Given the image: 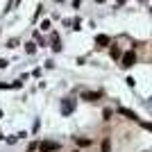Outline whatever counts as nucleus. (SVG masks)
<instances>
[{
  "label": "nucleus",
  "instance_id": "f257e3e1",
  "mask_svg": "<svg viewBox=\"0 0 152 152\" xmlns=\"http://www.w3.org/2000/svg\"><path fill=\"white\" fill-rule=\"evenodd\" d=\"M39 150H41V152H57L59 143H57V141H43V143H39Z\"/></svg>",
  "mask_w": 152,
  "mask_h": 152
},
{
  "label": "nucleus",
  "instance_id": "f03ea898",
  "mask_svg": "<svg viewBox=\"0 0 152 152\" xmlns=\"http://www.w3.org/2000/svg\"><path fill=\"white\" fill-rule=\"evenodd\" d=\"M121 61H123V66H125V68H129V66H134V64H136V55H134V50L125 52Z\"/></svg>",
  "mask_w": 152,
  "mask_h": 152
},
{
  "label": "nucleus",
  "instance_id": "7ed1b4c3",
  "mask_svg": "<svg viewBox=\"0 0 152 152\" xmlns=\"http://www.w3.org/2000/svg\"><path fill=\"white\" fill-rule=\"evenodd\" d=\"M95 43H98V48H104V45L109 43V37H107V34H100V37L95 39Z\"/></svg>",
  "mask_w": 152,
  "mask_h": 152
},
{
  "label": "nucleus",
  "instance_id": "20e7f679",
  "mask_svg": "<svg viewBox=\"0 0 152 152\" xmlns=\"http://www.w3.org/2000/svg\"><path fill=\"white\" fill-rule=\"evenodd\" d=\"M73 107H75V104H73L70 100H66V102H64V107H61V114H70V111H73Z\"/></svg>",
  "mask_w": 152,
  "mask_h": 152
},
{
  "label": "nucleus",
  "instance_id": "39448f33",
  "mask_svg": "<svg viewBox=\"0 0 152 152\" xmlns=\"http://www.w3.org/2000/svg\"><path fill=\"white\" fill-rule=\"evenodd\" d=\"M121 114L127 116V118H132V121H136V114H134V111H129V109H121Z\"/></svg>",
  "mask_w": 152,
  "mask_h": 152
},
{
  "label": "nucleus",
  "instance_id": "423d86ee",
  "mask_svg": "<svg viewBox=\"0 0 152 152\" xmlns=\"http://www.w3.org/2000/svg\"><path fill=\"white\" fill-rule=\"evenodd\" d=\"M98 98H100V93H84V100H89V102L98 100Z\"/></svg>",
  "mask_w": 152,
  "mask_h": 152
},
{
  "label": "nucleus",
  "instance_id": "0eeeda50",
  "mask_svg": "<svg viewBox=\"0 0 152 152\" xmlns=\"http://www.w3.org/2000/svg\"><path fill=\"white\" fill-rule=\"evenodd\" d=\"M102 152H111V141H109V139L102 141Z\"/></svg>",
  "mask_w": 152,
  "mask_h": 152
},
{
  "label": "nucleus",
  "instance_id": "6e6552de",
  "mask_svg": "<svg viewBox=\"0 0 152 152\" xmlns=\"http://www.w3.org/2000/svg\"><path fill=\"white\" fill-rule=\"evenodd\" d=\"M111 57H114V59H118V57H121V50H118L116 45H114V48H111Z\"/></svg>",
  "mask_w": 152,
  "mask_h": 152
},
{
  "label": "nucleus",
  "instance_id": "1a4fd4ad",
  "mask_svg": "<svg viewBox=\"0 0 152 152\" xmlns=\"http://www.w3.org/2000/svg\"><path fill=\"white\" fill-rule=\"evenodd\" d=\"M77 143H80V145H89L91 141H89V139H77Z\"/></svg>",
  "mask_w": 152,
  "mask_h": 152
},
{
  "label": "nucleus",
  "instance_id": "9d476101",
  "mask_svg": "<svg viewBox=\"0 0 152 152\" xmlns=\"http://www.w3.org/2000/svg\"><path fill=\"white\" fill-rule=\"evenodd\" d=\"M143 127H145V129H150V132H152V123H143Z\"/></svg>",
  "mask_w": 152,
  "mask_h": 152
},
{
  "label": "nucleus",
  "instance_id": "9b49d317",
  "mask_svg": "<svg viewBox=\"0 0 152 152\" xmlns=\"http://www.w3.org/2000/svg\"><path fill=\"white\" fill-rule=\"evenodd\" d=\"M98 2H104V0H98Z\"/></svg>",
  "mask_w": 152,
  "mask_h": 152
}]
</instances>
